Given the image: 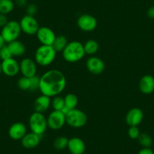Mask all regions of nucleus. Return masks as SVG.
Listing matches in <instances>:
<instances>
[{
  "mask_svg": "<svg viewBox=\"0 0 154 154\" xmlns=\"http://www.w3.org/2000/svg\"><path fill=\"white\" fill-rule=\"evenodd\" d=\"M35 35L38 42L43 45H52L56 37L54 31L48 26H39Z\"/></svg>",
  "mask_w": 154,
  "mask_h": 154,
  "instance_id": "obj_10",
  "label": "nucleus"
},
{
  "mask_svg": "<svg viewBox=\"0 0 154 154\" xmlns=\"http://www.w3.org/2000/svg\"><path fill=\"white\" fill-rule=\"evenodd\" d=\"M67 44L68 42L66 37L63 35H56L55 39L51 46L55 50L56 52H62Z\"/></svg>",
  "mask_w": 154,
  "mask_h": 154,
  "instance_id": "obj_21",
  "label": "nucleus"
},
{
  "mask_svg": "<svg viewBox=\"0 0 154 154\" xmlns=\"http://www.w3.org/2000/svg\"><path fill=\"white\" fill-rule=\"evenodd\" d=\"M66 123L74 128H80L85 126L88 121V117L85 112L79 109H70L66 114Z\"/></svg>",
  "mask_w": 154,
  "mask_h": 154,
  "instance_id": "obj_5",
  "label": "nucleus"
},
{
  "mask_svg": "<svg viewBox=\"0 0 154 154\" xmlns=\"http://www.w3.org/2000/svg\"><path fill=\"white\" fill-rule=\"evenodd\" d=\"M26 134V126L23 122H14L10 126L8 129V135L14 140H21Z\"/></svg>",
  "mask_w": 154,
  "mask_h": 154,
  "instance_id": "obj_15",
  "label": "nucleus"
},
{
  "mask_svg": "<svg viewBox=\"0 0 154 154\" xmlns=\"http://www.w3.org/2000/svg\"><path fill=\"white\" fill-rule=\"evenodd\" d=\"M17 86L20 89L23 91H28L30 90V79L27 77H20V79L17 80Z\"/></svg>",
  "mask_w": 154,
  "mask_h": 154,
  "instance_id": "obj_28",
  "label": "nucleus"
},
{
  "mask_svg": "<svg viewBox=\"0 0 154 154\" xmlns=\"http://www.w3.org/2000/svg\"><path fill=\"white\" fill-rule=\"evenodd\" d=\"M83 45L85 54H88V55H94L99 49L98 42L94 39H88Z\"/></svg>",
  "mask_w": 154,
  "mask_h": 154,
  "instance_id": "obj_22",
  "label": "nucleus"
},
{
  "mask_svg": "<svg viewBox=\"0 0 154 154\" xmlns=\"http://www.w3.org/2000/svg\"><path fill=\"white\" fill-rule=\"evenodd\" d=\"M63 99H64L65 106L69 108V109L76 108L77 105H78V98L75 94H72V93H69V94H66Z\"/></svg>",
  "mask_w": 154,
  "mask_h": 154,
  "instance_id": "obj_24",
  "label": "nucleus"
},
{
  "mask_svg": "<svg viewBox=\"0 0 154 154\" xmlns=\"http://www.w3.org/2000/svg\"><path fill=\"white\" fill-rule=\"evenodd\" d=\"M87 69L91 73L94 75H99L102 73L105 69V63L100 57L96 56H91L87 59L85 62Z\"/></svg>",
  "mask_w": 154,
  "mask_h": 154,
  "instance_id": "obj_13",
  "label": "nucleus"
},
{
  "mask_svg": "<svg viewBox=\"0 0 154 154\" xmlns=\"http://www.w3.org/2000/svg\"><path fill=\"white\" fill-rule=\"evenodd\" d=\"M51 103V97H48L46 95H43V94L38 96L35 99V101H34V109H35V112L43 113V112H45V111H47L49 109Z\"/></svg>",
  "mask_w": 154,
  "mask_h": 154,
  "instance_id": "obj_19",
  "label": "nucleus"
},
{
  "mask_svg": "<svg viewBox=\"0 0 154 154\" xmlns=\"http://www.w3.org/2000/svg\"><path fill=\"white\" fill-rule=\"evenodd\" d=\"M48 127L52 130H58L66 124V116L59 110H53L47 118Z\"/></svg>",
  "mask_w": 154,
  "mask_h": 154,
  "instance_id": "obj_8",
  "label": "nucleus"
},
{
  "mask_svg": "<svg viewBox=\"0 0 154 154\" xmlns=\"http://www.w3.org/2000/svg\"><path fill=\"white\" fill-rule=\"evenodd\" d=\"M13 57L12 54H11V51H10L9 48H8V45H4L2 48H0V59L2 60H7Z\"/></svg>",
  "mask_w": 154,
  "mask_h": 154,
  "instance_id": "obj_30",
  "label": "nucleus"
},
{
  "mask_svg": "<svg viewBox=\"0 0 154 154\" xmlns=\"http://www.w3.org/2000/svg\"><path fill=\"white\" fill-rule=\"evenodd\" d=\"M143 119V112L140 108L134 107L130 109L125 116V122L128 126H137Z\"/></svg>",
  "mask_w": 154,
  "mask_h": 154,
  "instance_id": "obj_14",
  "label": "nucleus"
},
{
  "mask_svg": "<svg viewBox=\"0 0 154 154\" xmlns=\"http://www.w3.org/2000/svg\"><path fill=\"white\" fill-rule=\"evenodd\" d=\"M1 65L2 72H3L7 76H15L20 72V63H18L13 57L2 60Z\"/></svg>",
  "mask_w": 154,
  "mask_h": 154,
  "instance_id": "obj_12",
  "label": "nucleus"
},
{
  "mask_svg": "<svg viewBox=\"0 0 154 154\" xmlns=\"http://www.w3.org/2000/svg\"><path fill=\"white\" fill-rule=\"evenodd\" d=\"M138 86L143 94H151L154 91V77L151 75H143L139 81Z\"/></svg>",
  "mask_w": 154,
  "mask_h": 154,
  "instance_id": "obj_16",
  "label": "nucleus"
},
{
  "mask_svg": "<svg viewBox=\"0 0 154 154\" xmlns=\"http://www.w3.org/2000/svg\"><path fill=\"white\" fill-rule=\"evenodd\" d=\"M51 106H52L54 110L61 111L62 109L65 106L64 99H63V97H60L58 95L53 97V99L51 100Z\"/></svg>",
  "mask_w": 154,
  "mask_h": 154,
  "instance_id": "obj_27",
  "label": "nucleus"
},
{
  "mask_svg": "<svg viewBox=\"0 0 154 154\" xmlns=\"http://www.w3.org/2000/svg\"><path fill=\"white\" fill-rule=\"evenodd\" d=\"M140 134V129L137 126H130L129 128H128V137L132 139V140H136V139L138 138Z\"/></svg>",
  "mask_w": 154,
  "mask_h": 154,
  "instance_id": "obj_31",
  "label": "nucleus"
},
{
  "mask_svg": "<svg viewBox=\"0 0 154 154\" xmlns=\"http://www.w3.org/2000/svg\"><path fill=\"white\" fill-rule=\"evenodd\" d=\"M137 140H138L139 143L143 146V148H150L152 144V138L146 133H140Z\"/></svg>",
  "mask_w": 154,
  "mask_h": 154,
  "instance_id": "obj_25",
  "label": "nucleus"
},
{
  "mask_svg": "<svg viewBox=\"0 0 154 154\" xmlns=\"http://www.w3.org/2000/svg\"><path fill=\"white\" fill-rule=\"evenodd\" d=\"M14 2L12 0H0V13L8 14L13 11Z\"/></svg>",
  "mask_w": 154,
  "mask_h": 154,
  "instance_id": "obj_23",
  "label": "nucleus"
},
{
  "mask_svg": "<svg viewBox=\"0 0 154 154\" xmlns=\"http://www.w3.org/2000/svg\"><path fill=\"white\" fill-rule=\"evenodd\" d=\"M20 23L16 20H9L1 30V35L5 42L9 43L13 41L17 40L21 33Z\"/></svg>",
  "mask_w": 154,
  "mask_h": 154,
  "instance_id": "obj_6",
  "label": "nucleus"
},
{
  "mask_svg": "<svg viewBox=\"0 0 154 154\" xmlns=\"http://www.w3.org/2000/svg\"><path fill=\"white\" fill-rule=\"evenodd\" d=\"M8 22V20L6 14H3L0 13V27H3Z\"/></svg>",
  "mask_w": 154,
  "mask_h": 154,
  "instance_id": "obj_33",
  "label": "nucleus"
},
{
  "mask_svg": "<svg viewBox=\"0 0 154 154\" xmlns=\"http://www.w3.org/2000/svg\"><path fill=\"white\" fill-rule=\"evenodd\" d=\"M57 52L51 45H40L35 52V61L41 66H47L55 60Z\"/></svg>",
  "mask_w": 154,
  "mask_h": 154,
  "instance_id": "obj_3",
  "label": "nucleus"
},
{
  "mask_svg": "<svg viewBox=\"0 0 154 154\" xmlns=\"http://www.w3.org/2000/svg\"><path fill=\"white\" fill-rule=\"evenodd\" d=\"M5 40H4V38H2V35L0 34V48H2V47L5 45Z\"/></svg>",
  "mask_w": 154,
  "mask_h": 154,
  "instance_id": "obj_37",
  "label": "nucleus"
},
{
  "mask_svg": "<svg viewBox=\"0 0 154 154\" xmlns=\"http://www.w3.org/2000/svg\"><path fill=\"white\" fill-rule=\"evenodd\" d=\"M137 154H154V152L150 148H142Z\"/></svg>",
  "mask_w": 154,
  "mask_h": 154,
  "instance_id": "obj_36",
  "label": "nucleus"
},
{
  "mask_svg": "<svg viewBox=\"0 0 154 154\" xmlns=\"http://www.w3.org/2000/svg\"><path fill=\"white\" fill-rule=\"evenodd\" d=\"M41 137L42 136L38 134H35L33 132L26 133L24 135V137L21 139V144L23 147L26 149H33L36 147L41 140Z\"/></svg>",
  "mask_w": 154,
  "mask_h": 154,
  "instance_id": "obj_18",
  "label": "nucleus"
},
{
  "mask_svg": "<svg viewBox=\"0 0 154 154\" xmlns=\"http://www.w3.org/2000/svg\"><path fill=\"white\" fill-rule=\"evenodd\" d=\"M2 73V65H1V63H0V74Z\"/></svg>",
  "mask_w": 154,
  "mask_h": 154,
  "instance_id": "obj_38",
  "label": "nucleus"
},
{
  "mask_svg": "<svg viewBox=\"0 0 154 154\" xmlns=\"http://www.w3.org/2000/svg\"><path fill=\"white\" fill-rule=\"evenodd\" d=\"M37 13H38V7L35 4H29L26 7V14L27 15L35 17Z\"/></svg>",
  "mask_w": 154,
  "mask_h": 154,
  "instance_id": "obj_32",
  "label": "nucleus"
},
{
  "mask_svg": "<svg viewBox=\"0 0 154 154\" xmlns=\"http://www.w3.org/2000/svg\"><path fill=\"white\" fill-rule=\"evenodd\" d=\"M85 55L83 44L79 41H72L69 42L62 51V57L68 63L79 61Z\"/></svg>",
  "mask_w": 154,
  "mask_h": 154,
  "instance_id": "obj_2",
  "label": "nucleus"
},
{
  "mask_svg": "<svg viewBox=\"0 0 154 154\" xmlns=\"http://www.w3.org/2000/svg\"><path fill=\"white\" fill-rule=\"evenodd\" d=\"M66 85L64 74L58 69H49L40 77L39 91L43 95L55 97L63 92Z\"/></svg>",
  "mask_w": 154,
  "mask_h": 154,
  "instance_id": "obj_1",
  "label": "nucleus"
},
{
  "mask_svg": "<svg viewBox=\"0 0 154 154\" xmlns=\"http://www.w3.org/2000/svg\"><path fill=\"white\" fill-rule=\"evenodd\" d=\"M30 90L31 91H35L37 90H39V82H40V76L38 75H34L30 77Z\"/></svg>",
  "mask_w": 154,
  "mask_h": 154,
  "instance_id": "obj_29",
  "label": "nucleus"
},
{
  "mask_svg": "<svg viewBox=\"0 0 154 154\" xmlns=\"http://www.w3.org/2000/svg\"><path fill=\"white\" fill-rule=\"evenodd\" d=\"M77 25L79 29L84 32H92L97 28V19L93 15L84 14L79 16L77 20Z\"/></svg>",
  "mask_w": 154,
  "mask_h": 154,
  "instance_id": "obj_9",
  "label": "nucleus"
},
{
  "mask_svg": "<svg viewBox=\"0 0 154 154\" xmlns=\"http://www.w3.org/2000/svg\"><path fill=\"white\" fill-rule=\"evenodd\" d=\"M146 15L149 18L154 19V5L148 8L147 11H146Z\"/></svg>",
  "mask_w": 154,
  "mask_h": 154,
  "instance_id": "obj_35",
  "label": "nucleus"
},
{
  "mask_svg": "<svg viewBox=\"0 0 154 154\" xmlns=\"http://www.w3.org/2000/svg\"><path fill=\"white\" fill-rule=\"evenodd\" d=\"M7 45L13 57H20V56H23L26 52V46L23 42L19 40L9 42Z\"/></svg>",
  "mask_w": 154,
  "mask_h": 154,
  "instance_id": "obj_20",
  "label": "nucleus"
},
{
  "mask_svg": "<svg viewBox=\"0 0 154 154\" xmlns=\"http://www.w3.org/2000/svg\"><path fill=\"white\" fill-rule=\"evenodd\" d=\"M29 126L32 132L42 136L48 128L47 119L42 112H32L29 116Z\"/></svg>",
  "mask_w": 154,
  "mask_h": 154,
  "instance_id": "obj_4",
  "label": "nucleus"
},
{
  "mask_svg": "<svg viewBox=\"0 0 154 154\" xmlns=\"http://www.w3.org/2000/svg\"><path fill=\"white\" fill-rule=\"evenodd\" d=\"M20 26L21 31L29 35H35L39 28L38 21L35 17L25 14L20 20Z\"/></svg>",
  "mask_w": 154,
  "mask_h": 154,
  "instance_id": "obj_7",
  "label": "nucleus"
},
{
  "mask_svg": "<svg viewBox=\"0 0 154 154\" xmlns=\"http://www.w3.org/2000/svg\"><path fill=\"white\" fill-rule=\"evenodd\" d=\"M67 148L71 154H83L85 150V142L79 137H72L69 139Z\"/></svg>",
  "mask_w": 154,
  "mask_h": 154,
  "instance_id": "obj_17",
  "label": "nucleus"
},
{
  "mask_svg": "<svg viewBox=\"0 0 154 154\" xmlns=\"http://www.w3.org/2000/svg\"><path fill=\"white\" fill-rule=\"evenodd\" d=\"M37 63L31 58L23 59L20 62V72L23 76L30 78L36 75Z\"/></svg>",
  "mask_w": 154,
  "mask_h": 154,
  "instance_id": "obj_11",
  "label": "nucleus"
},
{
  "mask_svg": "<svg viewBox=\"0 0 154 154\" xmlns=\"http://www.w3.org/2000/svg\"><path fill=\"white\" fill-rule=\"evenodd\" d=\"M68 141H69V139L66 137H64V136H59V137H57L54 140L53 144H54V146L55 149H58V150H62V149L67 147Z\"/></svg>",
  "mask_w": 154,
  "mask_h": 154,
  "instance_id": "obj_26",
  "label": "nucleus"
},
{
  "mask_svg": "<svg viewBox=\"0 0 154 154\" xmlns=\"http://www.w3.org/2000/svg\"><path fill=\"white\" fill-rule=\"evenodd\" d=\"M14 4L17 5L19 8H24L28 5L27 0H14Z\"/></svg>",
  "mask_w": 154,
  "mask_h": 154,
  "instance_id": "obj_34",
  "label": "nucleus"
}]
</instances>
